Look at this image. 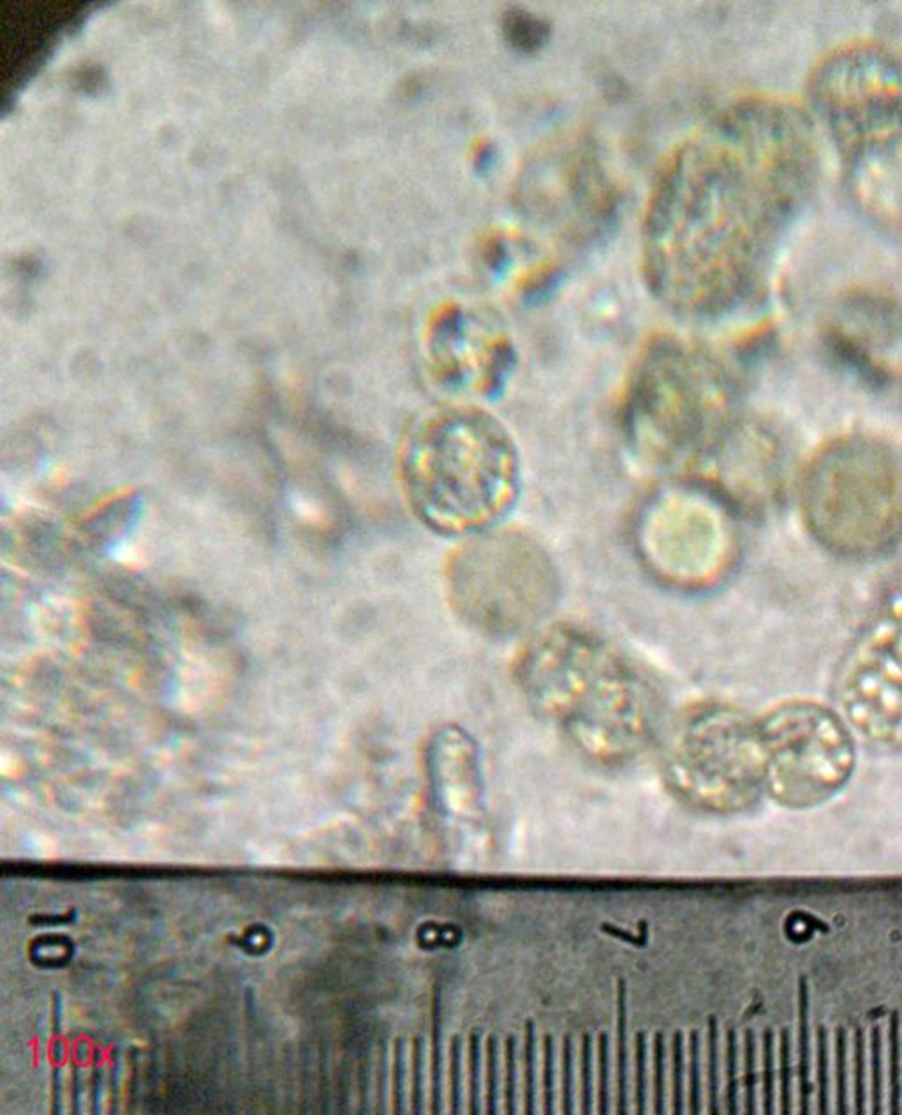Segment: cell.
<instances>
[{
    "instance_id": "4316f807",
    "label": "cell",
    "mask_w": 902,
    "mask_h": 1115,
    "mask_svg": "<svg viewBox=\"0 0 902 1115\" xmlns=\"http://www.w3.org/2000/svg\"><path fill=\"white\" fill-rule=\"evenodd\" d=\"M739 1040L735 1029L727 1032V1080H724V1108L728 1114L741 1112V1071H739Z\"/></svg>"
},
{
    "instance_id": "603a6c76",
    "label": "cell",
    "mask_w": 902,
    "mask_h": 1115,
    "mask_svg": "<svg viewBox=\"0 0 902 1115\" xmlns=\"http://www.w3.org/2000/svg\"><path fill=\"white\" fill-rule=\"evenodd\" d=\"M776 1034L772 1029L767 1028L761 1034V1112L764 1114H776L778 1112V1100H776Z\"/></svg>"
},
{
    "instance_id": "ab89813d",
    "label": "cell",
    "mask_w": 902,
    "mask_h": 1115,
    "mask_svg": "<svg viewBox=\"0 0 902 1115\" xmlns=\"http://www.w3.org/2000/svg\"><path fill=\"white\" fill-rule=\"evenodd\" d=\"M504 1065H507V1077H504V1111L508 1114H515L516 1112V1077H519V1069H516V1042L515 1038H507V1049H504Z\"/></svg>"
},
{
    "instance_id": "d4e9b609",
    "label": "cell",
    "mask_w": 902,
    "mask_h": 1115,
    "mask_svg": "<svg viewBox=\"0 0 902 1115\" xmlns=\"http://www.w3.org/2000/svg\"><path fill=\"white\" fill-rule=\"evenodd\" d=\"M432 1100H430V1106H432L434 1114H441L442 1106V1003L441 994L439 991L434 994L432 999Z\"/></svg>"
},
{
    "instance_id": "8d00e7d4",
    "label": "cell",
    "mask_w": 902,
    "mask_h": 1115,
    "mask_svg": "<svg viewBox=\"0 0 902 1115\" xmlns=\"http://www.w3.org/2000/svg\"><path fill=\"white\" fill-rule=\"evenodd\" d=\"M635 1049V1108L638 1114H644L647 1108V1040L645 1032L636 1034Z\"/></svg>"
},
{
    "instance_id": "6da1fadb",
    "label": "cell",
    "mask_w": 902,
    "mask_h": 1115,
    "mask_svg": "<svg viewBox=\"0 0 902 1115\" xmlns=\"http://www.w3.org/2000/svg\"><path fill=\"white\" fill-rule=\"evenodd\" d=\"M809 117L783 99L719 111L668 156L642 227V272L676 315L710 318L756 287L818 181Z\"/></svg>"
},
{
    "instance_id": "cb8c5ba5",
    "label": "cell",
    "mask_w": 902,
    "mask_h": 1115,
    "mask_svg": "<svg viewBox=\"0 0 902 1115\" xmlns=\"http://www.w3.org/2000/svg\"><path fill=\"white\" fill-rule=\"evenodd\" d=\"M721 1055H719V1023L709 1018L707 1032V1108L710 1114L721 1112Z\"/></svg>"
},
{
    "instance_id": "e575fe53",
    "label": "cell",
    "mask_w": 902,
    "mask_h": 1115,
    "mask_svg": "<svg viewBox=\"0 0 902 1115\" xmlns=\"http://www.w3.org/2000/svg\"><path fill=\"white\" fill-rule=\"evenodd\" d=\"M610 1042L607 1034H599L598 1042V1111L599 1114H608L612 1108L610 1103Z\"/></svg>"
},
{
    "instance_id": "83f0119b",
    "label": "cell",
    "mask_w": 902,
    "mask_h": 1115,
    "mask_svg": "<svg viewBox=\"0 0 902 1115\" xmlns=\"http://www.w3.org/2000/svg\"><path fill=\"white\" fill-rule=\"evenodd\" d=\"M524 1108L527 1114L536 1112V1028L533 1020L525 1022L524 1057Z\"/></svg>"
},
{
    "instance_id": "52a82bcc",
    "label": "cell",
    "mask_w": 902,
    "mask_h": 1115,
    "mask_svg": "<svg viewBox=\"0 0 902 1115\" xmlns=\"http://www.w3.org/2000/svg\"><path fill=\"white\" fill-rule=\"evenodd\" d=\"M558 567L527 533L498 526L456 544L444 592L456 618L487 638H529L558 604Z\"/></svg>"
},
{
    "instance_id": "ba28073f",
    "label": "cell",
    "mask_w": 902,
    "mask_h": 1115,
    "mask_svg": "<svg viewBox=\"0 0 902 1115\" xmlns=\"http://www.w3.org/2000/svg\"><path fill=\"white\" fill-rule=\"evenodd\" d=\"M663 775L676 800L705 814L753 809L767 795L760 717L724 701L693 704L676 718Z\"/></svg>"
},
{
    "instance_id": "e0dca14e",
    "label": "cell",
    "mask_w": 902,
    "mask_h": 1115,
    "mask_svg": "<svg viewBox=\"0 0 902 1115\" xmlns=\"http://www.w3.org/2000/svg\"><path fill=\"white\" fill-rule=\"evenodd\" d=\"M883 1028L876 1023L869 1034V1063H867V1075H869V1108L873 1114L885 1112V1042Z\"/></svg>"
},
{
    "instance_id": "5bb4252c",
    "label": "cell",
    "mask_w": 902,
    "mask_h": 1115,
    "mask_svg": "<svg viewBox=\"0 0 902 1115\" xmlns=\"http://www.w3.org/2000/svg\"><path fill=\"white\" fill-rule=\"evenodd\" d=\"M799 1031H796V1108L810 1114L815 1108V1080H813V1038H810V997L806 977L799 980Z\"/></svg>"
},
{
    "instance_id": "7c38bea8",
    "label": "cell",
    "mask_w": 902,
    "mask_h": 1115,
    "mask_svg": "<svg viewBox=\"0 0 902 1115\" xmlns=\"http://www.w3.org/2000/svg\"><path fill=\"white\" fill-rule=\"evenodd\" d=\"M430 352L442 385L484 396L501 389L513 361L502 334L456 306L444 307L434 322Z\"/></svg>"
},
{
    "instance_id": "1f68e13d",
    "label": "cell",
    "mask_w": 902,
    "mask_h": 1115,
    "mask_svg": "<svg viewBox=\"0 0 902 1115\" xmlns=\"http://www.w3.org/2000/svg\"><path fill=\"white\" fill-rule=\"evenodd\" d=\"M672 1112L684 1114L686 1102H684V1075H686V1054H684V1034L676 1031L672 1042Z\"/></svg>"
},
{
    "instance_id": "44dd1931",
    "label": "cell",
    "mask_w": 902,
    "mask_h": 1115,
    "mask_svg": "<svg viewBox=\"0 0 902 1115\" xmlns=\"http://www.w3.org/2000/svg\"><path fill=\"white\" fill-rule=\"evenodd\" d=\"M869 1075H867L866 1037L864 1029L856 1028L853 1034V1079L852 1108L855 1114H866L869 1108Z\"/></svg>"
},
{
    "instance_id": "b9f144b4",
    "label": "cell",
    "mask_w": 902,
    "mask_h": 1115,
    "mask_svg": "<svg viewBox=\"0 0 902 1115\" xmlns=\"http://www.w3.org/2000/svg\"><path fill=\"white\" fill-rule=\"evenodd\" d=\"M404 1045H402V1042H399L395 1049V1094H393L395 1096L397 1112L404 1111Z\"/></svg>"
},
{
    "instance_id": "8992f818",
    "label": "cell",
    "mask_w": 902,
    "mask_h": 1115,
    "mask_svg": "<svg viewBox=\"0 0 902 1115\" xmlns=\"http://www.w3.org/2000/svg\"><path fill=\"white\" fill-rule=\"evenodd\" d=\"M802 521L816 544L844 560H869L902 542V447L848 433L825 441L799 477Z\"/></svg>"
},
{
    "instance_id": "3957f363",
    "label": "cell",
    "mask_w": 902,
    "mask_h": 1115,
    "mask_svg": "<svg viewBox=\"0 0 902 1115\" xmlns=\"http://www.w3.org/2000/svg\"><path fill=\"white\" fill-rule=\"evenodd\" d=\"M405 498L419 523L464 541L502 526L522 493V458L508 427L475 404L416 419L401 450Z\"/></svg>"
},
{
    "instance_id": "2e32d148",
    "label": "cell",
    "mask_w": 902,
    "mask_h": 1115,
    "mask_svg": "<svg viewBox=\"0 0 902 1115\" xmlns=\"http://www.w3.org/2000/svg\"><path fill=\"white\" fill-rule=\"evenodd\" d=\"M618 1114L630 1111V1045H627V986L619 981L618 992Z\"/></svg>"
},
{
    "instance_id": "7a4b0ae2",
    "label": "cell",
    "mask_w": 902,
    "mask_h": 1115,
    "mask_svg": "<svg viewBox=\"0 0 902 1115\" xmlns=\"http://www.w3.org/2000/svg\"><path fill=\"white\" fill-rule=\"evenodd\" d=\"M511 676L531 708L590 761L627 764L653 741L659 718L653 681L589 627L536 630L516 652Z\"/></svg>"
},
{
    "instance_id": "30bf717a",
    "label": "cell",
    "mask_w": 902,
    "mask_h": 1115,
    "mask_svg": "<svg viewBox=\"0 0 902 1115\" xmlns=\"http://www.w3.org/2000/svg\"><path fill=\"white\" fill-rule=\"evenodd\" d=\"M760 731L765 789L784 809H816L852 780L856 741L838 708L790 699L760 715Z\"/></svg>"
},
{
    "instance_id": "ac0fdd59",
    "label": "cell",
    "mask_w": 902,
    "mask_h": 1115,
    "mask_svg": "<svg viewBox=\"0 0 902 1115\" xmlns=\"http://www.w3.org/2000/svg\"><path fill=\"white\" fill-rule=\"evenodd\" d=\"M742 1108L746 1114H756L760 1108V1075H758V1042L753 1029L744 1032L742 1043Z\"/></svg>"
},
{
    "instance_id": "277c9868",
    "label": "cell",
    "mask_w": 902,
    "mask_h": 1115,
    "mask_svg": "<svg viewBox=\"0 0 902 1115\" xmlns=\"http://www.w3.org/2000/svg\"><path fill=\"white\" fill-rule=\"evenodd\" d=\"M807 99L838 148L853 202L902 230V51L878 41L833 48L807 76Z\"/></svg>"
},
{
    "instance_id": "484cf974",
    "label": "cell",
    "mask_w": 902,
    "mask_h": 1115,
    "mask_svg": "<svg viewBox=\"0 0 902 1115\" xmlns=\"http://www.w3.org/2000/svg\"><path fill=\"white\" fill-rule=\"evenodd\" d=\"M779 1102L778 1108L781 1114L788 1115L793 1114L795 1108V1102L793 1098L796 1096L793 1092V1055H792V1037H790V1029L783 1028L779 1032Z\"/></svg>"
},
{
    "instance_id": "4dcf8cb0",
    "label": "cell",
    "mask_w": 902,
    "mask_h": 1115,
    "mask_svg": "<svg viewBox=\"0 0 902 1115\" xmlns=\"http://www.w3.org/2000/svg\"><path fill=\"white\" fill-rule=\"evenodd\" d=\"M654 1112H667V1040L658 1032L654 1037Z\"/></svg>"
},
{
    "instance_id": "8fae6325",
    "label": "cell",
    "mask_w": 902,
    "mask_h": 1115,
    "mask_svg": "<svg viewBox=\"0 0 902 1115\" xmlns=\"http://www.w3.org/2000/svg\"><path fill=\"white\" fill-rule=\"evenodd\" d=\"M832 694L836 708L870 746L902 750V547L878 601L839 658Z\"/></svg>"
},
{
    "instance_id": "d6986e66",
    "label": "cell",
    "mask_w": 902,
    "mask_h": 1115,
    "mask_svg": "<svg viewBox=\"0 0 902 1115\" xmlns=\"http://www.w3.org/2000/svg\"><path fill=\"white\" fill-rule=\"evenodd\" d=\"M830 1031L819 1026L816 1031L815 1106L818 1114L832 1112V1082H830Z\"/></svg>"
},
{
    "instance_id": "ffe728a7",
    "label": "cell",
    "mask_w": 902,
    "mask_h": 1115,
    "mask_svg": "<svg viewBox=\"0 0 902 1115\" xmlns=\"http://www.w3.org/2000/svg\"><path fill=\"white\" fill-rule=\"evenodd\" d=\"M889 1112L902 1114V1029L901 1015L889 1017Z\"/></svg>"
},
{
    "instance_id": "f35d334b",
    "label": "cell",
    "mask_w": 902,
    "mask_h": 1115,
    "mask_svg": "<svg viewBox=\"0 0 902 1115\" xmlns=\"http://www.w3.org/2000/svg\"><path fill=\"white\" fill-rule=\"evenodd\" d=\"M462 1042L453 1037L450 1049V1108L453 1114L462 1111Z\"/></svg>"
},
{
    "instance_id": "9a60e30c",
    "label": "cell",
    "mask_w": 902,
    "mask_h": 1115,
    "mask_svg": "<svg viewBox=\"0 0 902 1115\" xmlns=\"http://www.w3.org/2000/svg\"><path fill=\"white\" fill-rule=\"evenodd\" d=\"M501 33L513 50L535 53L547 45L550 27L535 13L513 8L502 14Z\"/></svg>"
},
{
    "instance_id": "836d02e7",
    "label": "cell",
    "mask_w": 902,
    "mask_h": 1115,
    "mask_svg": "<svg viewBox=\"0 0 902 1115\" xmlns=\"http://www.w3.org/2000/svg\"><path fill=\"white\" fill-rule=\"evenodd\" d=\"M593 1057V1038L584 1034L581 1051V1108L584 1114H590L594 1108Z\"/></svg>"
},
{
    "instance_id": "4fadbf2b",
    "label": "cell",
    "mask_w": 902,
    "mask_h": 1115,
    "mask_svg": "<svg viewBox=\"0 0 902 1115\" xmlns=\"http://www.w3.org/2000/svg\"><path fill=\"white\" fill-rule=\"evenodd\" d=\"M428 791L444 823L475 828L485 820L487 786L478 741L455 724L438 727L425 750Z\"/></svg>"
},
{
    "instance_id": "d6a6232c",
    "label": "cell",
    "mask_w": 902,
    "mask_h": 1115,
    "mask_svg": "<svg viewBox=\"0 0 902 1115\" xmlns=\"http://www.w3.org/2000/svg\"><path fill=\"white\" fill-rule=\"evenodd\" d=\"M487 1077H485V1086H487V1094H485V1111L488 1114H498L499 1112V1065H501V1057H499V1042L496 1037H488L487 1040Z\"/></svg>"
},
{
    "instance_id": "f546056e",
    "label": "cell",
    "mask_w": 902,
    "mask_h": 1115,
    "mask_svg": "<svg viewBox=\"0 0 902 1115\" xmlns=\"http://www.w3.org/2000/svg\"><path fill=\"white\" fill-rule=\"evenodd\" d=\"M702 1043L698 1031L690 1034V1089H687V1106L691 1114H700L704 1108V1088H702Z\"/></svg>"
},
{
    "instance_id": "9c48e42d",
    "label": "cell",
    "mask_w": 902,
    "mask_h": 1115,
    "mask_svg": "<svg viewBox=\"0 0 902 1115\" xmlns=\"http://www.w3.org/2000/svg\"><path fill=\"white\" fill-rule=\"evenodd\" d=\"M635 544L645 569L667 586L712 589L732 572L739 555L732 501L704 481L661 487L642 505Z\"/></svg>"
},
{
    "instance_id": "60d3db41",
    "label": "cell",
    "mask_w": 902,
    "mask_h": 1115,
    "mask_svg": "<svg viewBox=\"0 0 902 1115\" xmlns=\"http://www.w3.org/2000/svg\"><path fill=\"white\" fill-rule=\"evenodd\" d=\"M424 1040L418 1038L413 1043V1088H411V1106L413 1111H424Z\"/></svg>"
},
{
    "instance_id": "f1b7e54d",
    "label": "cell",
    "mask_w": 902,
    "mask_h": 1115,
    "mask_svg": "<svg viewBox=\"0 0 902 1115\" xmlns=\"http://www.w3.org/2000/svg\"><path fill=\"white\" fill-rule=\"evenodd\" d=\"M482 1037L478 1032H471L470 1055H467V1096H470L471 1114H479L484 1108V1096H482Z\"/></svg>"
},
{
    "instance_id": "d590c367",
    "label": "cell",
    "mask_w": 902,
    "mask_h": 1115,
    "mask_svg": "<svg viewBox=\"0 0 902 1115\" xmlns=\"http://www.w3.org/2000/svg\"><path fill=\"white\" fill-rule=\"evenodd\" d=\"M575 1055H573V1042L571 1038H564L562 1045V1102L561 1108L564 1114H573L575 1111Z\"/></svg>"
},
{
    "instance_id": "5b68a950",
    "label": "cell",
    "mask_w": 902,
    "mask_h": 1115,
    "mask_svg": "<svg viewBox=\"0 0 902 1115\" xmlns=\"http://www.w3.org/2000/svg\"><path fill=\"white\" fill-rule=\"evenodd\" d=\"M621 417L633 452L670 472L707 466L742 421L727 367L704 348L672 336L642 348Z\"/></svg>"
},
{
    "instance_id": "74e56055",
    "label": "cell",
    "mask_w": 902,
    "mask_h": 1115,
    "mask_svg": "<svg viewBox=\"0 0 902 1115\" xmlns=\"http://www.w3.org/2000/svg\"><path fill=\"white\" fill-rule=\"evenodd\" d=\"M556 1043L552 1034L544 1040V1111L545 1114L556 1112Z\"/></svg>"
},
{
    "instance_id": "7402d4cb",
    "label": "cell",
    "mask_w": 902,
    "mask_h": 1115,
    "mask_svg": "<svg viewBox=\"0 0 902 1115\" xmlns=\"http://www.w3.org/2000/svg\"><path fill=\"white\" fill-rule=\"evenodd\" d=\"M836 1042H833V1049H836V1055H833V1063H836V1100H833V1108L836 1114H850L852 1103V1092H850V1063H848V1032L843 1026L836 1028Z\"/></svg>"
}]
</instances>
